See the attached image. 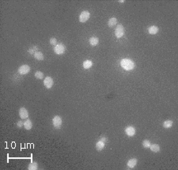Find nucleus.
Instances as JSON below:
<instances>
[{
  "label": "nucleus",
  "instance_id": "f257e3e1",
  "mask_svg": "<svg viewBox=\"0 0 178 170\" xmlns=\"http://www.w3.org/2000/svg\"><path fill=\"white\" fill-rule=\"evenodd\" d=\"M120 65L124 70H126V71H132V70H133L134 68V66H135L133 61L129 59H122L120 62Z\"/></svg>",
  "mask_w": 178,
  "mask_h": 170
},
{
  "label": "nucleus",
  "instance_id": "f03ea898",
  "mask_svg": "<svg viewBox=\"0 0 178 170\" xmlns=\"http://www.w3.org/2000/svg\"><path fill=\"white\" fill-rule=\"evenodd\" d=\"M65 51H66V46H65L62 43H57V44H56L54 47L55 53L57 54V55H63L65 52Z\"/></svg>",
  "mask_w": 178,
  "mask_h": 170
},
{
  "label": "nucleus",
  "instance_id": "7ed1b4c3",
  "mask_svg": "<svg viewBox=\"0 0 178 170\" xmlns=\"http://www.w3.org/2000/svg\"><path fill=\"white\" fill-rule=\"evenodd\" d=\"M124 35V27L123 25H117L115 29V36L116 38H121Z\"/></svg>",
  "mask_w": 178,
  "mask_h": 170
},
{
  "label": "nucleus",
  "instance_id": "20e7f679",
  "mask_svg": "<svg viewBox=\"0 0 178 170\" xmlns=\"http://www.w3.org/2000/svg\"><path fill=\"white\" fill-rule=\"evenodd\" d=\"M62 124H63V120H62V118L59 116H55L53 117L52 124H53L54 128L55 129H59L60 128H61Z\"/></svg>",
  "mask_w": 178,
  "mask_h": 170
},
{
  "label": "nucleus",
  "instance_id": "39448f33",
  "mask_svg": "<svg viewBox=\"0 0 178 170\" xmlns=\"http://www.w3.org/2000/svg\"><path fill=\"white\" fill-rule=\"evenodd\" d=\"M90 17V13L88 10L82 11L79 15V21L82 23L86 22Z\"/></svg>",
  "mask_w": 178,
  "mask_h": 170
},
{
  "label": "nucleus",
  "instance_id": "423d86ee",
  "mask_svg": "<svg viewBox=\"0 0 178 170\" xmlns=\"http://www.w3.org/2000/svg\"><path fill=\"white\" fill-rule=\"evenodd\" d=\"M18 71L20 75H27V74H29L30 71V67L26 64L21 65V66L18 68Z\"/></svg>",
  "mask_w": 178,
  "mask_h": 170
},
{
  "label": "nucleus",
  "instance_id": "0eeeda50",
  "mask_svg": "<svg viewBox=\"0 0 178 170\" xmlns=\"http://www.w3.org/2000/svg\"><path fill=\"white\" fill-rule=\"evenodd\" d=\"M124 131H125V134H127L128 137H133L134 134H135L136 130L133 126H128V127L125 128Z\"/></svg>",
  "mask_w": 178,
  "mask_h": 170
},
{
  "label": "nucleus",
  "instance_id": "6e6552de",
  "mask_svg": "<svg viewBox=\"0 0 178 170\" xmlns=\"http://www.w3.org/2000/svg\"><path fill=\"white\" fill-rule=\"evenodd\" d=\"M19 116L21 117V119L22 120H26L29 117V112L25 108L21 107L19 109Z\"/></svg>",
  "mask_w": 178,
  "mask_h": 170
},
{
  "label": "nucleus",
  "instance_id": "1a4fd4ad",
  "mask_svg": "<svg viewBox=\"0 0 178 170\" xmlns=\"http://www.w3.org/2000/svg\"><path fill=\"white\" fill-rule=\"evenodd\" d=\"M53 79L51 77H46L44 79V85L47 89H51L53 86Z\"/></svg>",
  "mask_w": 178,
  "mask_h": 170
},
{
  "label": "nucleus",
  "instance_id": "9d476101",
  "mask_svg": "<svg viewBox=\"0 0 178 170\" xmlns=\"http://www.w3.org/2000/svg\"><path fill=\"white\" fill-rule=\"evenodd\" d=\"M137 162H138V160L136 158H131L130 160L128 161L127 165L129 169H133L135 167V165H137Z\"/></svg>",
  "mask_w": 178,
  "mask_h": 170
},
{
  "label": "nucleus",
  "instance_id": "9b49d317",
  "mask_svg": "<svg viewBox=\"0 0 178 170\" xmlns=\"http://www.w3.org/2000/svg\"><path fill=\"white\" fill-rule=\"evenodd\" d=\"M159 31V29L158 26L156 25H151L148 28V33L151 35H155L157 34Z\"/></svg>",
  "mask_w": 178,
  "mask_h": 170
},
{
  "label": "nucleus",
  "instance_id": "f8f14e48",
  "mask_svg": "<svg viewBox=\"0 0 178 170\" xmlns=\"http://www.w3.org/2000/svg\"><path fill=\"white\" fill-rule=\"evenodd\" d=\"M24 128H25V130H29L32 129L33 123L29 119H26V120L24 122Z\"/></svg>",
  "mask_w": 178,
  "mask_h": 170
},
{
  "label": "nucleus",
  "instance_id": "ddd939ff",
  "mask_svg": "<svg viewBox=\"0 0 178 170\" xmlns=\"http://www.w3.org/2000/svg\"><path fill=\"white\" fill-rule=\"evenodd\" d=\"M34 56V58H35L36 59L39 60V61H42V60H44V54L42 53L41 51H37L35 52V54L33 55Z\"/></svg>",
  "mask_w": 178,
  "mask_h": 170
},
{
  "label": "nucleus",
  "instance_id": "4468645a",
  "mask_svg": "<svg viewBox=\"0 0 178 170\" xmlns=\"http://www.w3.org/2000/svg\"><path fill=\"white\" fill-rule=\"evenodd\" d=\"M105 143L101 140H99L97 143H96V150L97 151H101L104 150V148H105Z\"/></svg>",
  "mask_w": 178,
  "mask_h": 170
},
{
  "label": "nucleus",
  "instance_id": "2eb2a0df",
  "mask_svg": "<svg viewBox=\"0 0 178 170\" xmlns=\"http://www.w3.org/2000/svg\"><path fill=\"white\" fill-rule=\"evenodd\" d=\"M163 128H166V129H169V128H171L173 125V120H166L164 121L163 123Z\"/></svg>",
  "mask_w": 178,
  "mask_h": 170
},
{
  "label": "nucleus",
  "instance_id": "dca6fc26",
  "mask_svg": "<svg viewBox=\"0 0 178 170\" xmlns=\"http://www.w3.org/2000/svg\"><path fill=\"white\" fill-rule=\"evenodd\" d=\"M93 66V63L91 60H86L83 62V64H82V67H83L84 69L86 70H88V69H90Z\"/></svg>",
  "mask_w": 178,
  "mask_h": 170
},
{
  "label": "nucleus",
  "instance_id": "f3484780",
  "mask_svg": "<svg viewBox=\"0 0 178 170\" xmlns=\"http://www.w3.org/2000/svg\"><path fill=\"white\" fill-rule=\"evenodd\" d=\"M150 149L152 152H154V153H158L161 150L160 146L158 144H151L150 146Z\"/></svg>",
  "mask_w": 178,
  "mask_h": 170
},
{
  "label": "nucleus",
  "instance_id": "a211bd4d",
  "mask_svg": "<svg viewBox=\"0 0 178 170\" xmlns=\"http://www.w3.org/2000/svg\"><path fill=\"white\" fill-rule=\"evenodd\" d=\"M89 44L90 45H92V46H96L98 44V43H99V39L96 37H91L89 38Z\"/></svg>",
  "mask_w": 178,
  "mask_h": 170
},
{
  "label": "nucleus",
  "instance_id": "6ab92c4d",
  "mask_svg": "<svg viewBox=\"0 0 178 170\" xmlns=\"http://www.w3.org/2000/svg\"><path fill=\"white\" fill-rule=\"evenodd\" d=\"M117 23V19L116 17H111L108 21V27H113Z\"/></svg>",
  "mask_w": 178,
  "mask_h": 170
},
{
  "label": "nucleus",
  "instance_id": "aec40b11",
  "mask_svg": "<svg viewBox=\"0 0 178 170\" xmlns=\"http://www.w3.org/2000/svg\"><path fill=\"white\" fill-rule=\"evenodd\" d=\"M28 169L29 170H37L38 169V165L37 162H32L28 165Z\"/></svg>",
  "mask_w": 178,
  "mask_h": 170
},
{
  "label": "nucleus",
  "instance_id": "412c9836",
  "mask_svg": "<svg viewBox=\"0 0 178 170\" xmlns=\"http://www.w3.org/2000/svg\"><path fill=\"white\" fill-rule=\"evenodd\" d=\"M35 77H36V78H37V79H43L44 77V73L37 71L35 72Z\"/></svg>",
  "mask_w": 178,
  "mask_h": 170
},
{
  "label": "nucleus",
  "instance_id": "4be33fe9",
  "mask_svg": "<svg viewBox=\"0 0 178 170\" xmlns=\"http://www.w3.org/2000/svg\"><path fill=\"white\" fill-rule=\"evenodd\" d=\"M151 145V142L150 140H148V139H145V140H143L142 141V146L144 147V148H150Z\"/></svg>",
  "mask_w": 178,
  "mask_h": 170
},
{
  "label": "nucleus",
  "instance_id": "5701e85b",
  "mask_svg": "<svg viewBox=\"0 0 178 170\" xmlns=\"http://www.w3.org/2000/svg\"><path fill=\"white\" fill-rule=\"evenodd\" d=\"M50 43H51V45L55 46L56 44H57V39L55 38V37L51 38V39H50Z\"/></svg>",
  "mask_w": 178,
  "mask_h": 170
},
{
  "label": "nucleus",
  "instance_id": "b1692460",
  "mask_svg": "<svg viewBox=\"0 0 178 170\" xmlns=\"http://www.w3.org/2000/svg\"><path fill=\"white\" fill-rule=\"evenodd\" d=\"M37 47H31V48H30L29 50V52L30 54H35V52H37Z\"/></svg>",
  "mask_w": 178,
  "mask_h": 170
},
{
  "label": "nucleus",
  "instance_id": "393cba45",
  "mask_svg": "<svg viewBox=\"0 0 178 170\" xmlns=\"http://www.w3.org/2000/svg\"><path fill=\"white\" fill-rule=\"evenodd\" d=\"M17 126H18V128H21L22 127H24V122H22L21 120L18 121V123H17Z\"/></svg>",
  "mask_w": 178,
  "mask_h": 170
},
{
  "label": "nucleus",
  "instance_id": "a878e982",
  "mask_svg": "<svg viewBox=\"0 0 178 170\" xmlns=\"http://www.w3.org/2000/svg\"><path fill=\"white\" fill-rule=\"evenodd\" d=\"M99 140H101V141H102V142H106L108 141V138H107V137H105V136H102V137L100 138Z\"/></svg>",
  "mask_w": 178,
  "mask_h": 170
},
{
  "label": "nucleus",
  "instance_id": "bb28decb",
  "mask_svg": "<svg viewBox=\"0 0 178 170\" xmlns=\"http://www.w3.org/2000/svg\"><path fill=\"white\" fill-rule=\"evenodd\" d=\"M119 2H120V3H123V2H124V0H120Z\"/></svg>",
  "mask_w": 178,
  "mask_h": 170
}]
</instances>
